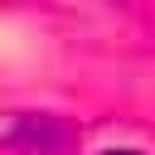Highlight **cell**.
<instances>
[{
  "label": "cell",
  "mask_w": 155,
  "mask_h": 155,
  "mask_svg": "<svg viewBox=\"0 0 155 155\" xmlns=\"http://www.w3.org/2000/svg\"><path fill=\"white\" fill-rule=\"evenodd\" d=\"M102 155H145V150H121V145H116V150H102Z\"/></svg>",
  "instance_id": "obj_2"
},
{
  "label": "cell",
  "mask_w": 155,
  "mask_h": 155,
  "mask_svg": "<svg viewBox=\"0 0 155 155\" xmlns=\"http://www.w3.org/2000/svg\"><path fill=\"white\" fill-rule=\"evenodd\" d=\"M5 145L24 155H73L78 150V126L53 116V111H15L5 126Z\"/></svg>",
  "instance_id": "obj_1"
}]
</instances>
